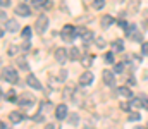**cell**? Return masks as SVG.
I'll return each instance as SVG.
<instances>
[{
    "label": "cell",
    "instance_id": "2e32d148",
    "mask_svg": "<svg viewBox=\"0 0 148 129\" xmlns=\"http://www.w3.org/2000/svg\"><path fill=\"white\" fill-rule=\"evenodd\" d=\"M33 5L36 9H48L50 7V2L48 0H33Z\"/></svg>",
    "mask_w": 148,
    "mask_h": 129
},
{
    "label": "cell",
    "instance_id": "836d02e7",
    "mask_svg": "<svg viewBox=\"0 0 148 129\" xmlns=\"http://www.w3.org/2000/svg\"><path fill=\"white\" fill-rule=\"evenodd\" d=\"M86 31H88L86 28H76V36H83Z\"/></svg>",
    "mask_w": 148,
    "mask_h": 129
},
{
    "label": "cell",
    "instance_id": "603a6c76",
    "mask_svg": "<svg viewBox=\"0 0 148 129\" xmlns=\"http://www.w3.org/2000/svg\"><path fill=\"white\" fill-rule=\"evenodd\" d=\"M91 5H93V9L100 10V9H103V5H105V0H91Z\"/></svg>",
    "mask_w": 148,
    "mask_h": 129
},
{
    "label": "cell",
    "instance_id": "d6986e66",
    "mask_svg": "<svg viewBox=\"0 0 148 129\" xmlns=\"http://www.w3.org/2000/svg\"><path fill=\"white\" fill-rule=\"evenodd\" d=\"M17 66L21 67V71H28L29 69V66H28V62H26L24 57H17Z\"/></svg>",
    "mask_w": 148,
    "mask_h": 129
},
{
    "label": "cell",
    "instance_id": "4fadbf2b",
    "mask_svg": "<svg viewBox=\"0 0 148 129\" xmlns=\"http://www.w3.org/2000/svg\"><path fill=\"white\" fill-rule=\"evenodd\" d=\"M117 95H121V96H126V98H133L134 95L131 93V89L129 88H126V86H121V88H117V91H115Z\"/></svg>",
    "mask_w": 148,
    "mask_h": 129
},
{
    "label": "cell",
    "instance_id": "6da1fadb",
    "mask_svg": "<svg viewBox=\"0 0 148 129\" xmlns=\"http://www.w3.org/2000/svg\"><path fill=\"white\" fill-rule=\"evenodd\" d=\"M2 76H3V79H5L7 83L17 85V79H19V76H17V71H16V69H12V67H3V71H2Z\"/></svg>",
    "mask_w": 148,
    "mask_h": 129
},
{
    "label": "cell",
    "instance_id": "ba28073f",
    "mask_svg": "<svg viewBox=\"0 0 148 129\" xmlns=\"http://www.w3.org/2000/svg\"><path fill=\"white\" fill-rule=\"evenodd\" d=\"M55 117H57L59 121H64V119H67V117H69V114H67V107L60 103V105L55 109Z\"/></svg>",
    "mask_w": 148,
    "mask_h": 129
},
{
    "label": "cell",
    "instance_id": "7a4b0ae2",
    "mask_svg": "<svg viewBox=\"0 0 148 129\" xmlns=\"http://www.w3.org/2000/svg\"><path fill=\"white\" fill-rule=\"evenodd\" d=\"M35 28H36V33H38V35H43V33H45V29L48 28V17H47L45 14H40V16H38Z\"/></svg>",
    "mask_w": 148,
    "mask_h": 129
},
{
    "label": "cell",
    "instance_id": "d590c367",
    "mask_svg": "<svg viewBox=\"0 0 148 129\" xmlns=\"http://www.w3.org/2000/svg\"><path fill=\"white\" fill-rule=\"evenodd\" d=\"M141 53L143 55H148V43H143L141 45Z\"/></svg>",
    "mask_w": 148,
    "mask_h": 129
},
{
    "label": "cell",
    "instance_id": "d4e9b609",
    "mask_svg": "<svg viewBox=\"0 0 148 129\" xmlns=\"http://www.w3.org/2000/svg\"><path fill=\"white\" fill-rule=\"evenodd\" d=\"M112 48H114V50H117V52H122V50H124V45H122L121 40H115V42L112 43Z\"/></svg>",
    "mask_w": 148,
    "mask_h": 129
},
{
    "label": "cell",
    "instance_id": "b9f144b4",
    "mask_svg": "<svg viewBox=\"0 0 148 129\" xmlns=\"http://www.w3.org/2000/svg\"><path fill=\"white\" fill-rule=\"evenodd\" d=\"M0 129H9V128H7V124H5V122H0Z\"/></svg>",
    "mask_w": 148,
    "mask_h": 129
},
{
    "label": "cell",
    "instance_id": "1f68e13d",
    "mask_svg": "<svg viewBox=\"0 0 148 129\" xmlns=\"http://www.w3.org/2000/svg\"><path fill=\"white\" fill-rule=\"evenodd\" d=\"M140 119H141V115H140L138 112H133V114H129V121L136 122V121H140Z\"/></svg>",
    "mask_w": 148,
    "mask_h": 129
},
{
    "label": "cell",
    "instance_id": "83f0119b",
    "mask_svg": "<svg viewBox=\"0 0 148 129\" xmlns=\"http://www.w3.org/2000/svg\"><path fill=\"white\" fill-rule=\"evenodd\" d=\"M29 36H31V28H29V26H26V28L23 29V38L29 40Z\"/></svg>",
    "mask_w": 148,
    "mask_h": 129
},
{
    "label": "cell",
    "instance_id": "e0dca14e",
    "mask_svg": "<svg viewBox=\"0 0 148 129\" xmlns=\"http://www.w3.org/2000/svg\"><path fill=\"white\" fill-rule=\"evenodd\" d=\"M112 24H114V17L112 16H103L102 17V28L105 29V28H110Z\"/></svg>",
    "mask_w": 148,
    "mask_h": 129
},
{
    "label": "cell",
    "instance_id": "7402d4cb",
    "mask_svg": "<svg viewBox=\"0 0 148 129\" xmlns=\"http://www.w3.org/2000/svg\"><path fill=\"white\" fill-rule=\"evenodd\" d=\"M9 102H17V95H16V91L14 89H10V91H7V95H3Z\"/></svg>",
    "mask_w": 148,
    "mask_h": 129
},
{
    "label": "cell",
    "instance_id": "277c9868",
    "mask_svg": "<svg viewBox=\"0 0 148 129\" xmlns=\"http://www.w3.org/2000/svg\"><path fill=\"white\" fill-rule=\"evenodd\" d=\"M126 35H127L131 40H134V42H141V33L138 31V26H136V24L127 26V28H126Z\"/></svg>",
    "mask_w": 148,
    "mask_h": 129
},
{
    "label": "cell",
    "instance_id": "4316f807",
    "mask_svg": "<svg viewBox=\"0 0 148 129\" xmlns=\"http://www.w3.org/2000/svg\"><path fill=\"white\" fill-rule=\"evenodd\" d=\"M131 107H143V102H141V98H131Z\"/></svg>",
    "mask_w": 148,
    "mask_h": 129
},
{
    "label": "cell",
    "instance_id": "f1b7e54d",
    "mask_svg": "<svg viewBox=\"0 0 148 129\" xmlns=\"http://www.w3.org/2000/svg\"><path fill=\"white\" fill-rule=\"evenodd\" d=\"M119 107H121L124 112H129V110H131V103H127V102H121V103H119Z\"/></svg>",
    "mask_w": 148,
    "mask_h": 129
},
{
    "label": "cell",
    "instance_id": "d6a6232c",
    "mask_svg": "<svg viewBox=\"0 0 148 129\" xmlns=\"http://www.w3.org/2000/svg\"><path fill=\"white\" fill-rule=\"evenodd\" d=\"M73 93H74L73 88H66V89H64V98H71V96H74Z\"/></svg>",
    "mask_w": 148,
    "mask_h": 129
},
{
    "label": "cell",
    "instance_id": "ab89813d",
    "mask_svg": "<svg viewBox=\"0 0 148 129\" xmlns=\"http://www.w3.org/2000/svg\"><path fill=\"white\" fill-rule=\"evenodd\" d=\"M127 83H129V85L133 86V85H136V79H134L133 76H129V79H127Z\"/></svg>",
    "mask_w": 148,
    "mask_h": 129
},
{
    "label": "cell",
    "instance_id": "5bb4252c",
    "mask_svg": "<svg viewBox=\"0 0 148 129\" xmlns=\"http://www.w3.org/2000/svg\"><path fill=\"white\" fill-rule=\"evenodd\" d=\"M5 28H7L9 31H12V33H16V31L19 29V24H17V21H14V19H10V21H7V23H5Z\"/></svg>",
    "mask_w": 148,
    "mask_h": 129
},
{
    "label": "cell",
    "instance_id": "9c48e42d",
    "mask_svg": "<svg viewBox=\"0 0 148 129\" xmlns=\"http://www.w3.org/2000/svg\"><path fill=\"white\" fill-rule=\"evenodd\" d=\"M16 14L23 16V17H29V16H31V9H29L26 3H19V5L16 7Z\"/></svg>",
    "mask_w": 148,
    "mask_h": 129
},
{
    "label": "cell",
    "instance_id": "60d3db41",
    "mask_svg": "<svg viewBox=\"0 0 148 129\" xmlns=\"http://www.w3.org/2000/svg\"><path fill=\"white\" fill-rule=\"evenodd\" d=\"M141 102H143V107L148 110V98H145V96H143V98H141Z\"/></svg>",
    "mask_w": 148,
    "mask_h": 129
},
{
    "label": "cell",
    "instance_id": "ac0fdd59",
    "mask_svg": "<svg viewBox=\"0 0 148 129\" xmlns=\"http://www.w3.org/2000/svg\"><path fill=\"white\" fill-rule=\"evenodd\" d=\"M81 59V55H79V48H71L69 50V60H79Z\"/></svg>",
    "mask_w": 148,
    "mask_h": 129
},
{
    "label": "cell",
    "instance_id": "44dd1931",
    "mask_svg": "<svg viewBox=\"0 0 148 129\" xmlns=\"http://www.w3.org/2000/svg\"><path fill=\"white\" fill-rule=\"evenodd\" d=\"M81 62H83L84 67H90V66L93 64V55H84V57H81Z\"/></svg>",
    "mask_w": 148,
    "mask_h": 129
},
{
    "label": "cell",
    "instance_id": "30bf717a",
    "mask_svg": "<svg viewBox=\"0 0 148 129\" xmlns=\"http://www.w3.org/2000/svg\"><path fill=\"white\" fill-rule=\"evenodd\" d=\"M23 119H24V115H23L19 110H12V112L9 114V121H10L12 124H19Z\"/></svg>",
    "mask_w": 148,
    "mask_h": 129
},
{
    "label": "cell",
    "instance_id": "4dcf8cb0",
    "mask_svg": "<svg viewBox=\"0 0 148 129\" xmlns=\"http://www.w3.org/2000/svg\"><path fill=\"white\" fill-rule=\"evenodd\" d=\"M67 121H69V124H77L79 117H77V114H71V115L67 117Z\"/></svg>",
    "mask_w": 148,
    "mask_h": 129
},
{
    "label": "cell",
    "instance_id": "f35d334b",
    "mask_svg": "<svg viewBox=\"0 0 148 129\" xmlns=\"http://www.w3.org/2000/svg\"><path fill=\"white\" fill-rule=\"evenodd\" d=\"M0 3H2V7H9L10 5V0H0Z\"/></svg>",
    "mask_w": 148,
    "mask_h": 129
},
{
    "label": "cell",
    "instance_id": "5b68a950",
    "mask_svg": "<svg viewBox=\"0 0 148 129\" xmlns=\"http://www.w3.org/2000/svg\"><path fill=\"white\" fill-rule=\"evenodd\" d=\"M77 83H79V86H90L91 83H93V72H90V71H84V72L79 76Z\"/></svg>",
    "mask_w": 148,
    "mask_h": 129
},
{
    "label": "cell",
    "instance_id": "484cf974",
    "mask_svg": "<svg viewBox=\"0 0 148 129\" xmlns=\"http://www.w3.org/2000/svg\"><path fill=\"white\" fill-rule=\"evenodd\" d=\"M103 60H105L107 64H114V53H112V52L103 53Z\"/></svg>",
    "mask_w": 148,
    "mask_h": 129
},
{
    "label": "cell",
    "instance_id": "e575fe53",
    "mask_svg": "<svg viewBox=\"0 0 148 129\" xmlns=\"http://www.w3.org/2000/svg\"><path fill=\"white\" fill-rule=\"evenodd\" d=\"M122 71H124V64H122V62H121V64H117V66L114 67V72H117V74H119V72H122Z\"/></svg>",
    "mask_w": 148,
    "mask_h": 129
},
{
    "label": "cell",
    "instance_id": "cb8c5ba5",
    "mask_svg": "<svg viewBox=\"0 0 148 129\" xmlns=\"http://www.w3.org/2000/svg\"><path fill=\"white\" fill-rule=\"evenodd\" d=\"M52 107H53V105H52L50 102H43V103H41V107H40V110H41V114H47Z\"/></svg>",
    "mask_w": 148,
    "mask_h": 129
},
{
    "label": "cell",
    "instance_id": "3957f363",
    "mask_svg": "<svg viewBox=\"0 0 148 129\" xmlns=\"http://www.w3.org/2000/svg\"><path fill=\"white\" fill-rule=\"evenodd\" d=\"M60 36H62V40H66V42H73L74 36H76V28L71 26V24H66V26L62 28V31H60Z\"/></svg>",
    "mask_w": 148,
    "mask_h": 129
},
{
    "label": "cell",
    "instance_id": "ffe728a7",
    "mask_svg": "<svg viewBox=\"0 0 148 129\" xmlns=\"http://www.w3.org/2000/svg\"><path fill=\"white\" fill-rule=\"evenodd\" d=\"M81 38H83L84 45H88V43H91V40L95 38V35H93V31H86V33H84V35H83Z\"/></svg>",
    "mask_w": 148,
    "mask_h": 129
},
{
    "label": "cell",
    "instance_id": "74e56055",
    "mask_svg": "<svg viewBox=\"0 0 148 129\" xmlns=\"http://www.w3.org/2000/svg\"><path fill=\"white\" fill-rule=\"evenodd\" d=\"M117 24H119V26H121V28H124V29H126V28H127V26H129V24H127V23H126V21H119V23H117Z\"/></svg>",
    "mask_w": 148,
    "mask_h": 129
},
{
    "label": "cell",
    "instance_id": "8d00e7d4",
    "mask_svg": "<svg viewBox=\"0 0 148 129\" xmlns=\"http://www.w3.org/2000/svg\"><path fill=\"white\" fill-rule=\"evenodd\" d=\"M14 53H17V46H10L9 48V55H14Z\"/></svg>",
    "mask_w": 148,
    "mask_h": 129
},
{
    "label": "cell",
    "instance_id": "9a60e30c",
    "mask_svg": "<svg viewBox=\"0 0 148 129\" xmlns=\"http://www.w3.org/2000/svg\"><path fill=\"white\" fill-rule=\"evenodd\" d=\"M17 102H19V105H23V107H28V105H31V103H33V98H31L29 95H23V96L17 100Z\"/></svg>",
    "mask_w": 148,
    "mask_h": 129
},
{
    "label": "cell",
    "instance_id": "7bdbcfd3",
    "mask_svg": "<svg viewBox=\"0 0 148 129\" xmlns=\"http://www.w3.org/2000/svg\"><path fill=\"white\" fill-rule=\"evenodd\" d=\"M115 2H124V0H115Z\"/></svg>",
    "mask_w": 148,
    "mask_h": 129
},
{
    "label": "cell",
    "instance_id": "7c38bea8",
    "mask_svg": "<svg viewBox=\"0 0 148 129\" xmlns=\"http://www.w3.org/2000/svg\"><path fill=\"white\" fill-rule=\"evenodd\" d=\"M26 83L31 86V88H35V89H41V85H40V81H38L36 78L33 76V74H29L28 78H26Z\"/></svg>",
    "mask_w": 148,
    "mask_h": 129
},
{
    "label": "cell",
    "instance_id": "52a82bcc",
    "mask_svg": "<svg viewBox=\"0 0 148 129\" xmlns=\"http://www.w3.org/2000/svg\"><path fill=\"white\" fill-rule=\"evenodd\" d=\"M67 53H69L67 50H64V48H57V50H55V59H57V62H60V64L67 62V60H69V55H67Z\"/></svg>",
    "mask_w": 148,
    "mask_h": 129
},
{
    "label": "cell",
    "instance_id": "8fae6325",
    "mask_svg": "<svg viewBox=\"0 0 148 129\" xmlns=\"http://www.w3.org/2000/svg\"><path fill=\"white\" fill-rule=\"evenodd\" d=\"M138 9H140V0H131L127 3V14L134 16V14H138Z\"/></svg>",
    "mask_w": 148,
    "mask_h": 129
},
{
    "label": "cell",
    "instance_id": "f546056e",
    "mask_svg": "<svg viewBox=\"0 0 148 129\" xmlns=\"http://www.w3.org/2000/svg\"><path fill=\"white\" fill-rule=\"evenodd\" d=\"M98 48H105V45H107V42L103 40V36H100V38H97V43H95Z\"/></svg>",
    "mask_w": 148,
    "mask_h": 129
},
{
    "label": "cell",
    "instance_id": "8992f818",
    "mask_svg": "<svg viewBox=\"0 0 148 129\" xmlns=\"http://www.w3.org/2000/svg\"><path fill=\"white\" fill-rule=\"evenodd\" d=\"M102 79H103L105 86H114V83H115L114 72H112V71H109V69H105V71L102 72Z\"/></svg>",
    "mask_w": 148,
    "mask_h": 129
}]
</instances>
